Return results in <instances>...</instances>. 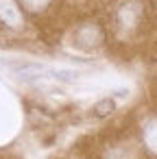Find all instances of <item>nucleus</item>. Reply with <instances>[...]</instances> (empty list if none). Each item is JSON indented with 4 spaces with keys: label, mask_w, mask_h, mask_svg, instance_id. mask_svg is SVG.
<instances>
[{
    "label": "nucleus",
    "mask_w": 157,
    "mask_h": 159,
    "mask_svg": "<svg viewBox=\"0 0 157 159\" xmlns=\"http://www.w3.org/2000/svg\"><path fill=\"white\" fill-rule=\"evenodd\" d=\"M146 26V7L142 0H122L113 9V29L122 37H133Z\"/></svg>",
    "instance_id": "nucleus-1"
},
{
    "label": "nucleus",
    "mask_w": 157,
    "mask_h": 159,
    "mask_svg": "<svg viewBox=\"0 0 157 159\" xmlns=\"http://www.w3.org/2000/svg\"><path fill=\"white\" fill-rule=\"evenodd\" d=\"M105 37H107V35H105L103 24H100V22H94V20L79 24L76 31H74V44H76L79 48H85V50L98 48L100 44H105Z\"/></svg>",
    "instance_id": "nucleus-2"
},
{
    "label": "nucleus",
    "mask_w": 157,
    "mask_h": 159,
    "mask_svg": "<svg viewBox=\"0 0 157 159\" xmlns=\"http://www.w3.org/2000/svg\"><path fill=\"white\" fill-rule=\"evenodd\" d=\"M0 24L7 31H24L26 13L18 0H0Z\"/></svg>",
    "instance_id": "nucleus-3"
},
{
    "label": "nucleus",
    "mask_w": 157,
    "mask_h": 159,
    "mask_svg": "<svg viewBox=\"0 0 157 159\" xmlns=\"http://www.w3.org/2000/svg\"><path fill=\"white\" fill-rule=\"evenodd\" d=\"M20 7L24 9V13H31V16H44L48 13L55 5L57 0H18Z\"/></svg>",
    "instance_id": "nucleus-4"
},
{
    "label": "nucleus",
    "mask_w": 157,
    "mask_h": 159,
    "mask_svg": "<svg viewBox=\"0 0 157 159\" xmlns=\"http://www.w3.org/2000/svg\"><path fill=\"white\" fill-rule=\"evenodd\" d=\"M113 109H116V102L111 100V98H103L100 102H96L94 105V116L96 118H105V116H109V113H113Z\"/></svg>",
    "instance_id": "nucleus-5"
}]
</instances>
